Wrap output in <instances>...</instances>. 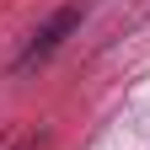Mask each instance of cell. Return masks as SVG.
Wrapping results in <instances>:
<instances>
[{"instance_id": "cell-1", "label": "cell", "mask_w": 150, "mask_h": 150, "mask_svg": "<svg viewBox=\"0 0 150 150\" xmlns=\"http://www.w3.org/2000/svg\"><path fill=\"white\" fill-rule=\"evenodd\" d=\"M75 22H81V11H75V6H70V11H59V16H54V22H48L43 32H38V43H32L27 54H22V64H32V59H43V54H54V48H59V38H64V32L75 27Z\"/></svg>"}, {"instance_id": "cell-2", "label": "cell", "mask_w": 150, "mask_h": 150, "mask_svg": "<svg viewBox=\"0 0 150 150\" xmlns=\"http://www.w3.org/2000/svg\"><path fill=\"white\" fill-rule=\"evenodd\" d=\"M11 150H43V134H27V139H16Z\"/></svg>"}]
</instances>
